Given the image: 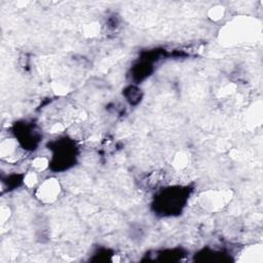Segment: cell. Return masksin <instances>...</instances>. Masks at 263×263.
Returning <instances> with one entry per match:
<instances>
[{"instance_id": "cell-1", "label": "cell", "mask_w": 263, "mask_h": 263, "mask_svg": "<svg viewBox=\"0 0 263 263\" xmlns=\"http://www.w3.org/2000/svg\"><path fill=\"white\" fill-rule=\"evenodd\" d=\"M186 199L187 194L183 188H170L164 190L157 199V202L159 203L157 208L161 209V211L165 213L164 215H173L182 210Z\"/></svg>"}, {"instance_id": "cell-2", "label": "cell", "mask_w": 263, "mask_h": 263, "mask_svg": "<svg viewBox=\"0 0 263 263\" xmlns=\"http://www.w3.org/2000/svg\"><path fill=\"white\" fill-rule=\"evenodd\" d=\"M39 189V193L40 196L42 195V199L50 201L54 199L59 194V183L54 180H47L42 184V186H40Z\"/></svg>"}]
</instances>
